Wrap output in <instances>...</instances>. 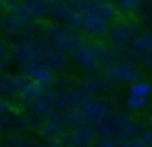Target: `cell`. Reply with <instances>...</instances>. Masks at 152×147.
I'll use <instances>...</instances> for the list:
<instances>
[{"label":"cell","instance_id":"obj_37","mask_svg":"<svg viewBox=\"0 0 152 147\" xmlns=\"http://www.w3.org/2000/svg\"><path fill=\"white\" fill-rule=\"evenodd\" d=\"M0 29H2V16H0Z\"/></svg>","mask_w":152,"mask_h":147},{"label":"cell","instance_id":"obj_20","mask_svg":"<svg viewBox=\"0 0 152 147\" xmlns=\"http://www.w3.org/2000/svg\"><path fill=\"white\" fill-rule=\"evenodd\" d=\"M0 147H39V142L28 132H15L7 134L0 140Z\"/></svg>","mask_w":152,"mask_h":147},{"label":"cell","instance_id":"obj_17","mask_svg":"<svg viewBox=\"0 0 152 147\" xmlns=\"http://www.w3.org/2000/svg\"><path fill=\"white\" fill-rule=\"evenodd\" d=\"M149 52H152V29L141 31L136 36L134 41L131 42V46L126 51V56H128L126 59L132 62H139V59Z\"/></svg>","mask_w":152,"mask_h":147},{"label":"cell","instance_id":"obj_19","mask_svg":"<svg viewBox=\"0 0 152 147\" xmlns=\"http://www.w3.org/2000/svg\"><path fill=\"white\" fill-rule=\"evenodd\" d=\"M21 72L26 75L28 80L36 82L43 88H51L54 85L56 74L44 65H25V67H21Z\"/></svg>","mask_w":152,"mask_h":147},{"label":"cell","instance_id":"obj_28","mask_svg":"<svg viewBox=\"0 0 152 147\" xmlns=\"http://www.w3.org/2000/svg\"><path fill=\"white\" fill-rule=\"evenodd\" d=\"M92 147H119L116 139L113 136H106V134H96L95 140H93Z\"/></svg>","mask_w":152,"mask_h":147},{"label":"cell","instance_id":"obj_38","mask_svg":"<svg viewBox=\"0 0 152 147\" xmlns=\"http://www.w3.org/2000/svg\"><path fill=\"white\" fill-rule=\"evenodd\" d=\"M144 2H145V3H147V2H151V0H144Z\"/></svg>","mask_w":152,"mask_h":147},{"label":"cell","instance_id":"obj_16","mask_svg":"<svg viewBox=\"0 0 152 147\" xmlns=\"http://www.w3.org/2000/svg\"><path fill=\"white\" fill-rule=\"evenodd\" d=\"M26 108H28L26 113L31 114V116L39 123V121L44 119L48 114L53 113V110H54V91L51 90V88H46V90H44L33 103L28 105Z\"/></svg>","mask_w":152,"mask_h":147},{"label":"cell","instance_id":"obj_9","mask_svg":"<svg viewBox=\"0 0 152 147\" xmlns=\"http://www.w3.org/2000/svg\"><path fill=\"white\" fill-rule=\"evenodd\" d=\"M53 91H54V108L62 111V113L74 110V108H79L88 98V95L79 85H70L67 88H57V90Z\"/></svg>","mask_w":152,"mask_h":147},{"label":"cell","instance_id":"obj_18","mask_svg":"<svg viewBox=\"0 0 152 147\" xmlns=\"http://www.w3.org/2000/svg\"><path fill=\"white\" fill-rule=\"evenodd\" d=\"M79 87L88 97H96V95H102L105 91H108L115 85L105 77V74H98L96 72V74H92V75H85V78L79 83Z\"/></svg>","mask_w":152,"mask_h":147},{"label":"cell","instance_id":"obj_4","mask_svg":"<svg viewBox=\"0 0 152 147\" xmlns=\"http://www.w3.org/2000/svg\"><path fill=\"white\" fill-rule=\"evenodd\" d=\"M38 38L43 39L48 46L64 52V54H70L83 41L82 31L66 25V23H57V21L43 25L38 31Z\"/></svg>","mask_w":152,"mask_h":147},{"label":"cell","instance_id":"obj_1","mask_svg":"<svg viewBox=\"0 0 152 147\" xmlns=\"http://www.w3.org/2000/svg\"><path fill=\"white\" fill-rule=\"evenodd\" d=\"M10 57L20 67L25 65H44L56 72H64L69 65V57L64 52L48 46L38 36L26 39H18L12 42Z\"/></svg>","mask_w":152,"mask_h":147},{"label":"cell","instance_id":"obj_2","mask_svg":"<svg viewBox=\"0 0 152 147\" xmlns=\"http://www.w3.org/2000/svg\"><path fill=\"white\" fill-rule=\"evenodd\" d=\"M75 10L82 13V34L92 39H103L108 34L111 21L118 15V8L111 0H72Z\"/></svg>","mask_w":152,"mask_h":147},{"label":"cell","instance_id":"obj_36","mask_svg":"<svg viewBox=\"0 0 152 147\" xmlns=\"http://www.w3.org/2000/svg\"><path fill=\"white\" fill-rule=\"evenodd\" d=\"M4 10H5V7H4V0H0V13L4 12Z\"/></svg>","mask_w":152,"mask_h":147},{"label":"cell","instance_id":"obj_13","mask_svg":"<svg viewBox=\"0 0 152 147\" xmlns=\"http://www.w3.org/2000/svg\"><path fill=\"white\" fill-rule=\"evenodd\" d=\"M111 101L108 100L106 97H88L82 105L79 106L80 113H82L83 119H85L87 124H95L96 121H100L110 110H111Z\"/></svg>","mask_w":152,"mask_h":147},{"label":"cell","instance_id":"obj_14","mask_svg":"<svg viewBox=\"0 0 152 147\" xmlns=\"http://www.w3.org/2000/svg\"><path fill=\"white\" fill-rule=\"evenodd\" d=\"M26 80L28 78L23 72L0 70V97L8 101L17 100Z\"/></svg>","mask_w":152,"mask_h":147},{"label":"cell","instance_id":"obj_21","mask_svg":"<svg viewBox=\"0 0 152 147\" xmlns=\"http://www.w3.org/2000/svg\"><path fill=\"white\" fill-rule=\"evenodd\" d=\"M46 90V88H43L41 85H38L36 82L33 80H26V83L23 85V88H21L20 95H18L17 100L20 101L21 105H25V106H28L30 103H33L34 100H36L38 97H39L43 91Z\"/></svg>","mask_w":152,"mask_h":147},{"label":"cell","instance_id":"obj_26","mask_svg":"<svg viewBox=\"0 0 152 147\" xmlns=\"http://www.w3.org/2000/svg\"><path fill=\"white\" fill-rule=\"evenodd\" d=\"M21 25H25V23H21L13 13H7L5 16H2V29L5 31L7 36L12 34V33H15Z\"/></svg>","mask_w":152,"mask_h":147},{"label":"cell","instance_id":"obj_25","mask_svg":"<svg viewBox=\"0 0 152 147\" xmlns=\"http://www.w3.org/2000/svg\"><path fill=\"white\" fill-rule=\"evenodd\" d=\"M62 114H64V121H66V124L69 127H75V126H83V124H87L79 108H74V110L64 111ZM88 126H90V124H88Z\"/></svg>","mask_w":152,"mask_h":147},{"label":"cell","instance_id":"obj_3","mask_svg":"<svg viewBox=\"0 0 152 147\" xmlns=\"http://www.w3.org/2000/svg\"><path fill=\"white\" fill-rule=\"evenodd\" d=\"M116 59H119V51L102 42L100 39H83L70 52V61L85 75L96 74L102 67Z\"/></svg>","mask_w":152,"mask_h":147},{"label":"cell","instance_id":"obj_12","mask_svg":"<svg viewBox=\"0 0 152 147\" xmlns=\"http://www.w3.org/2000/svg\"><path fill=\"white\" fill-rule=\"evenodd\" d=\"M38 127V121L31 114L23 111L13 110L2 123H0V132L5 134H15V132H28Z\"/></svg>","mask_w":152,"mask_h":147},{"label":"cell","instance_id":"obj_23","mask_svg":"<svg viewBox=\"0 0 152 147\" xmlns=\"http://www.w3.org/2000/svg\"><path fill=\"white\" fill-rule=\"evenodd\" d=\"M152 83L147 78H137L128 85V95H141V97H151Z\"/></svg>","mask_w":152,"mask_h":147},{"label":"cell","instance_id":"obj_5","mask_svg":"<svg viewBox=\"0 0 152 147\" xmlns=\"http://www.w3.org/2000/svg\"><path fill=\"white\" fill-rule=\"evenodd\" d=\"M142 31L141 25L132 18H118L113 20L110 25L108 34H106V41L108 46H111L113 49H128L131 46V42L134 41V38Z\"/></svg>","mask_w":152,"mask_h":147},{"label":"cell","instance_id":"obj_27","mask_svg":"<svg viewBox=\"0 0 152 147\" xmlns=\"http://www.w3.org/2000/svg\"><path fill=\"white\" fill-rule=\"evenodd\" d=\"M10 62H12L10 48H8L4 36H0V70H5L10 65Z\"/></svg>","mask_w":152,"mask_h":147},{"label":"cell","instance_id":"obj_15","mask_svg":"<svg viewBox=\"0 0 152 147\" xmlns=\"http://www.w3.org/2000/svg\"><path fill=\"white\" fill-rule=\"evenodd\" d=\"M95 136L96 134L93 127L88 124H83V126L69 127L66 134L61 137V140H62L64 147H92Z\"/></svg>","mask_w":152,"mask_h":147},{"label":"cell","instance_id":"obj_29","mask_svg":"<svg viewBox=\"0 0 152 147\" xmlns=\"http://www.w3.org/2000/svg\"><path fill=\"white\" fill-rule=\"evenodd\" d=\"M13 110L15 108H13V103H12V101H8V100L0 97V123H2Z\"/></svg>","mask_w":152,"mask_h":147},{"label":"cell","instance_id":"obj_10","mask_svg":"<svg viewBox=\"0 0 152 147\" xmlns=\"http://www.w3.org/2000/svg\"><path fill=\"white\" fill-rule=\"evenodd\" d=\"M67 129H69V126L64 121L62 111L56 110V108L53 110L51 114H48L44 119H41L36 127L38 136L41 139H61Z\"/></svg>","mask_w":152,"mask_h":147},{"label":"cell","instance_id":"obj_32","mask_svg":"<svg viewBox=\"0 0 152 147\" xmlns=\"http://www.w3.org/2000/svg\"><path fill=\"white\" fill-rule=\"evenodd\" d=\"M39 147H64L61 139H43Z\"/></svg>","mask_w":152,"mask_h":147},{"label":"cell","instance_id":"obj_35","mask_svg":"<svg viewBox=\"0 0 152 147\" xmlns=\"http://www.w3.org/2000/svg\"><path fill=\"white\" fill-rule=\"evenodd\" d=\"M147 114H149V118L152 119V103H149V106H147Z\"/></svg>","mask_w":152,"mask_h":147},{"label":"cell","instance_id":"obj_7","mask_svg":"<svg viewBox=\"0 0 152 147\" xmlns=\"http://www.w3.org/2000/svg\"><path fill=\"white\" fill-rule=\"evenodd\" d=\"M46 16L51 21L66 23L77 29L80 28V23H82V13L75 10L72 0H51Z\"/></svg>","mask_w":152,"mask_h":147},{"label":"cell","instance_id":"obj_8","mask_svg":"<svg viewBox=\"0 0 152 147\" xmlns=\"http://www.w3.org/2000/svg\"><path fill=\"white\" fill-rule=\"evenodd\" d=\"M142 129H144L142 121L139 119V118L132 116L131 113L123 110V114H121V118H119V123H118V126H116V131H115V134H113V137L116 139V142H118L119 147H124L129 140L137 139Z\"/></svg>","mask_w":152,"mask_h":147},{"label":"cell","instance_id":"obj_6","mask_svg":"<svg viewBox=\"0 0 152 147\" xmlns=\"http://www.w3.org/2000/svg\"><path fill=\"white\" fill-rule=\"evenodd\" d=\"M105 77L111 82L113 85L118 83H131V82L141 78V69L137 67V64L129 59H116V61L110 62L108 65H105Z\"/></svg>","mask_w":152,"mask_h":147},{"label":"cell","instance_id":"obj_34","mask_svg":"<svg viewBox=\"0 0 152 147\" xmlns=\"http://www.w3.org/2000/svg\"><path fill=\"white\" fill-rule=\"evenodd\" d=\"M124 147H149V146H145V144H144V142H142V140L137 137V139H132V140H129V142L126 144Z\"/></svg>","mask_w":152,"mask_h":147},{"label":"cell","instance_id":"obj_24","mask_svg":"<svg viewBox=\"0 0 152 147\" xmlns=\"http://www.w3.org/2000/svg\"><path fill=\"white\" fill-rule=\"evenodd\" d=\"M149 97H141V95H126L124 105L129 111H144L149 106Z\"/></svg>","mask_w":152,"mask_h":147},{"label":"cell","instance_id":"obj_11","mask_svg":"<svg viewBox=\"0 0 152 147\" xmlns=\"http://www.w3.org/2000/svg\"><path fill=\"white\" fill-rule=\"evenodd\" d=\"M51 0H20L18 7L13 10V15L21 23H36L48 15Z\"/></svg>","mask_w":152,"mask_h":147},{"label":"cell","instance_id":"obj_31","mask_svg":"<svg viewBox=\"0 0 152 147\" xmlns=\"http://www.w3.org/2000/svg\"><path fill=\"white\" fill-rule=\"evenodd\" d=\"M139 64H141L147 72H152V52H149V54L142 56V57L139 59Z\"/></svg>","mask_w":152,"mask_h":147},{"label":"cell","instance_id":"obj_22","mask_svg":"<svg viewBox=\"0 0 152 147\" xmlns=\"http://www.w3.org/2000/svg\"><path fill=\"white\" fill-rule=\"evenodd\" d=\"M118 12H123L126 15H136L142 13L145 10V2L144 0H111Z\"/></svg>","mask_w":152,"mask_h":147},{"label":"cell","instance_id":"obj_30","mask_svg":"<svg viewBox=\"0 0 152 147\" xmlns=\"http://www.w3.org/2000/svg\"><path fill=\"white\" fill-rule=\"evenodd\" d=\"M139 139L142 140V142L145 144V146L152 147V124L147 127H144V129L141 131V134H139Z\"/></svg>","mask_w":152,"mask_h":147},{"label":"cell","instance_id":"obj_33","mask_svg":"<svg viewBox=\"0 0 152 147\" xmlns=\"http://www.w3.org/2000/svg\"><path fill=\"white\" fill-rule=\"evenodd\" d=\"M18 3H20V0H4V7H5V10H7V13L13 12L18 7Z\"/></svg>","mask_w":152,"mask_h":147}]
</instances>
